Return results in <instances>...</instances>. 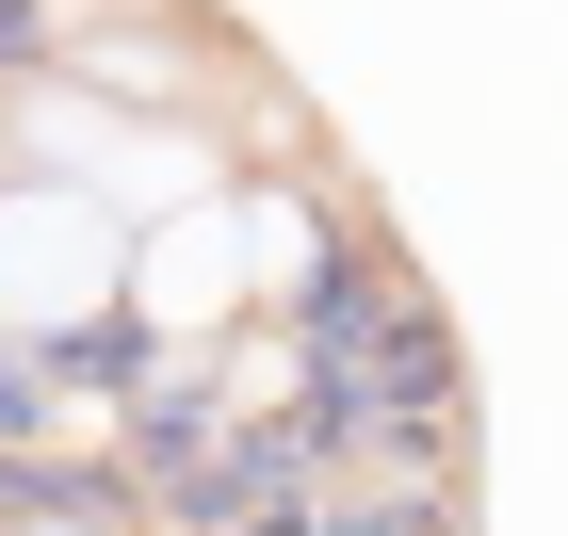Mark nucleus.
I'll use <instances>...</instances> for the list:
<instances>
[{"label":"nucleus","instance_id":"obj_1","mask_svg":"<svg viewBox=\"0 0 568 536\" xmlns=\"http://www.w3.org/2000/svg\"><path fill=\"white\" fill-rule=\"evenodd\" d=\"M131 261H146V325H227L244 293H261V276H244V261H261V227L227 212V195H195V212H179L163 244H131Z\"/></svg>","mask_w":568,"mask_h":536}]
</instances>
